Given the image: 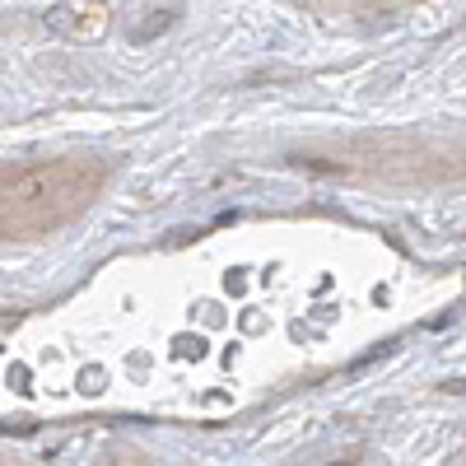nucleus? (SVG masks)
<instances>
[{
    "label": "nucleus",
    "mask_w": 466,
    "mask_h": 466,
    "mask_svg": "<svg viewBox=\"0 0 466 466\" xmlns=\"http://www.w3.org/2000/svg\"><path fill=\"white\" fill-rule=\"evenodd\" d=\"M340 466H350V461H340Z\"/></svg>",
    "instance_id": "f257e3e1"
}]
</instances>
